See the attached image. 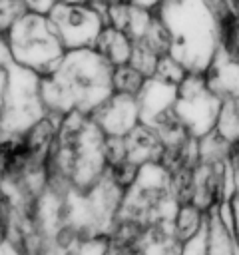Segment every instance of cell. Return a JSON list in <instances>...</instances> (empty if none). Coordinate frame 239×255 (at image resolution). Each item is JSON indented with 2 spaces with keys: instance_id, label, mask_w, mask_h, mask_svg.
<instances>
[{
  "instance_id": "6da1fadb",
  "label": "cell",
  "mask_w": 239,
  "mask_h": 255,
  "mask_svg": "<svg viewBox=\"0 0 239 255\" xmlns=\"http://www.w3.org/2000/svg\"><path fill=\"white\" fill-rule=\"evenodd\" d=\"M114 66L96 50H70L60 64L40 78L44 112L56 120L92 116L114 94Z\"/></svg>"
},
{
  "instance_id": "7a4b0ae2",
  "label": "cell",
  "mask_w": 239,
  "mask_h": 255,
  "mask_svg": "<svg viewBox=\"0 0 239 255\" xmlns=\"http://www.w3.org/2000/svg\"><path fill=\"white\" fill-rule=\"evenodd\" d=\"M157 16L169 36V56L187 74H207L217 56V30L211 4H157Z\"/></svg>"
},
{
  "instance_id": "3957f363",
  "label": "cell",
  "mask_w": 239,
  "mask_h": 255,
  "mask_svg": "<svg viewBox=\"0 0 239 255\" xmlns=\"http://www.w3.org/2000/svg\"><path fill=\"white\" fill-rule=\"evenodd\" d=\"M14 66L24 68L36 76L50 74L66 54L50 16L26 12L4 34Z\"/></svg>"
},
{
  "instance_id": "277c9868",
  "label": "cell",
  "mask_w": 239,
  "mask_h": 255,
  "mask_svg": "<svg viewBox=\"0 0 239 255\" xmlns=\"http://www.w3.org/2000/svg\"><path fill=\"white\" fill-rule=\"evenodd\" d=\"M221 104L223 98L217 94L207 74H187L177 86L171 118L189 139H205L215 129Z\"/></svg>"
},
{
  "instance_id": "5b68a950",
  "label": "cell",
  "mask_w": 239,
  "mask_h": 255,
  "mask_svg": "<svg viewBox=\"0 0 239 255\" xmlns=\"http://www.w3.org/2000/svg\"><path fill=\"white\" fill-rule=\"evenodd\" d=\"M50 20L66 52L96 48L102 32L108 26L106 6L100 4L56 2L50 12Z\"/></svg>"
},
{
  "instance_id": "8992f818",
  "label": "cell",
  "mask_w": 239,
  "mask_h": 255,
  "mask_svg": "<svg viewBox=\"0 0 239 255\" xmlns=\"http://www.w3.org/2000/svg\"><path fill=\"white\" fill-rule=\"evenodd\" d=\"M90 120L100 129L106 139H123L129 135L139 124V108L137 100L121 94H112L92 116Z\"/></svg>"
},
{
  "instance_id": "52a82bcc",
  "label": "cell",
  "mask_w": 239,
  "mask_h": 255,
  "mask_svg": "<svg viewBox=\"0 0 239 255\" xmlns=\"http://www.w3.org/2000/svg\"><path fill=\"white\" fill-rule=\"evenodd\" d=\"M96 50L108 60V64H112L114 68H120V66L129 64L131 52H133V42L121 30L106 26V30L102 32V36L96 44Z\"/></svg>"
},
{
  "instance_id": "ba28073f",
  "label": "cell",
  "mask_w": 239,
  "mask_h": 255,
  "mask_svg": "<svg viewBox=\"0 0 239 255\" xmlns=\"http://www.w3.org/2000/svg\"><path fill=\"white\" fill-rule=\"evenodd\" d=\"M147 78L141 76L135 68L127 66H120L114 68V94H121V96H129V98H137L139 92L143 90Z\"/></svg>"
},
{
  "instance_id": "9c48e42d",
  "label": "cell",
  "mask_w": 239,
  "mask_h": 255,
  "mask_svg": "<svg viewBox=\"0 0 239 255\" xmlns=\"http://www.w3.org/2000/svg\"><path fill=\"white\" fill-rule=\"evenodd\" d=\"M223 209H225V217L215 209V215L219 217V221L225 225L227 229V235L231 239V245H233V253L239 255V191H235L231 197H227L225 201H221Z\"/></svg>"
}]
</instances>
